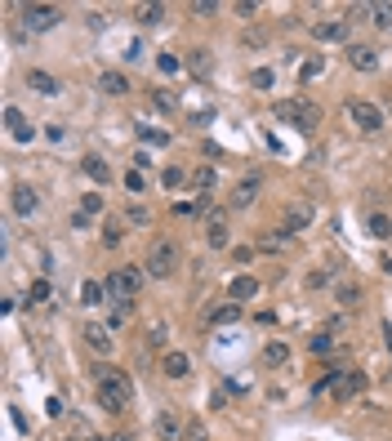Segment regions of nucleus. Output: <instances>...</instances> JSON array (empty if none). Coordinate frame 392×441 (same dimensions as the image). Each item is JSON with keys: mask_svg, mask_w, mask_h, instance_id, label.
Listing matches in <instances>:
<instances>
[{"mask_svg": "<svg viewBox=\"0 0 392 441\" xmlns=\"http://www.w3.org/2000/svg\"><path fill=\"white\" fill-rule=\"evenodd\" d=\"M98 406H103L107 414H120V410H130V401H134V384H130V374L120 370V365H98Z\"/></svg>", "mask_w": 392, "mask_h": 441, "instance_id": "obj_1", "label": "nucleus"}, {"mask_svg": "<svg viewBox=\"0 0 392 441\" xmlns=\"http://www.w3.org/2000/svg\"><path fill=\"white\" fill-rule=\"evenodd\" d=\"M272 116L281 120V125H294V130H316V125H321V107H316L312 98H303V94H294V98H276Z\"/></svg>", "mask_w": 392, "mask_h": 441, "instance_id": "obj_2", "label": "nucleus"}, {"mask_svg": "<svg viewBox=\"0 0 392 441\" xmlns=\"http://www.w3.org/2000/svg\"><path fill=\"white\" fill-rule=\"evenodd\" d=\"M143 276L147 272H139V267H112L103 286H107V294H112V303H134L139 290H143Z\"/></svg>", "mask_w": 392, "mask_h": 441, "instance_id": "obj_3", "label": "nucleus"}, {"mask_svg": "<svg viewBox=\"0 0 392 441\" xmlns=\"http://www.w3.org/2000/svg\"><path fill=\"white\" fill-rule=\"evenodd\" d=\"M174 267H178V250H174V241H156V245H152V254H147V263H143V272H147V276H156V281H165V276H174Z\"/></svg>", "mask_w": 392, "mask_h": 441, "instance_id": "obj_4", "label": "nucleus"}, {"mask_svg": "<svg viewBox=\"0 0 392 441\" xmlns=\"http://www.w3.org/2000/svg\"><path fill=\"white\" fill-rule=\"evenodd\" d=\"M348 116H352V125H357L361 134H379V130H384V107H379V103L352 98V103H348Z\"/></svg>", "mask_w": 392, "mask_h": 441, "instance_id": "obj_5", "label": "nucleus"}, {"mask_svg": "<svg viewBox=\"0 0 392 441\" xmlns=\"http://www.w3.org/2000/svg\"><path fill=\"white\" fill-rule=\"evenodd\" d=\"M63 22V9L58 5H22V27L27 31H49Z\"/></svg>", "mask_w": 392, "mask_h": 441, "instance_id": "obj_6", "label": "nucleus"}, {"mask_svg": "<svg viewBox=\"0 0 392 441\" xmlns=\"http://www.w3.org/2000/svg\"><path fill=\"white\" fill-rule=\"evenodd\" d=\"M312 41H321V45L348 41V18H321V22H312Z\"/></svg>", "mask_w": 392, "mask_h": 441, "instance_id": "obj_7", "label": "nucleus"}, {"mask_svg": "<svg viewBox=\"0 0 392 441\" xmlns=\"http://www.w3.org/2000/svg\"><path fill=\"white\" fill-rule=\"evenodd\" d=\"M312 223H316V210H312L308 201H294L290 210H286V223H281V232H290V237H294V232H303V227H312Z\"/></svg>", "mask_w": 392, "mask_h": 441, "instance_id": "obj_8", "label": "nucleus"}, {"mask_svg": "<svg viewBox=\"0 0 392 441\" xmlns=\"http://www.w3.org/2000/svg\"><path fill=\"white\" fill-rule=\"evenodd\" d=\"M152 428H156V437H161V441H183V437H188V424H183L174 410H161Z\"/></svg>", "mask_w": 392, "mask_h": 441, "instance_id": "obj_9", "label": "nucleus"}, {"mask_svg": "<svg viewBox=\"0 0 392 441\" xmlns=\"http://www.w3.org/2000/svg\"><path fill=\"white\" fill-rule=\"evenodd\" d=\"M205 241H210V250H227V210H214L205 218Z\"/></svg>", "mask_w": 392, "mask_h": 441, "instance_id": "obj_10", "label": "nucleus"}, {"mask_svg": "<svg viewBox=\"0 0 392 441\" xmlns=\"http://www.w3.org/2000/svg\"><path fill=\"white\" fill-rule=\"evenodd\" d=\"M80 339H85V348H90V352H98V357L112 352V330H107V326H80Z\"/></svg>", "mask_w": 392, "mask_h": 441, "instance_id": "obj_11", "label": "nucleus"}, {"mask_svg": "<svg viewBox=\"0 0 392 441\" xmlns=\"http://www.w3.org/2000/svg\"><path fill=\"white\" fill-rule=\"evenodd\" d=\"M348 67L352 71H379V49L374 45H348Z\"/></svg>", "mask_w": 392, "mask_h": 441, "instance_id": "obj_12", "label": "nucleus"}, {"mask_svg": "<svg viewBox=\"0 0 392 441\" xmlns=\"http://www.w3.org/2000/svg\"><path fill=\"white\" fill-rule=\"evenodd\" d=\"M361 392H365V374H361V370H339V379H335V397H339V401L361 397Z\"/></svg>", "mask_w": 392, "mask_h": 441, "instance_id": "obj_13", "label": "nucleus"}, {"mask_svg": "<svg viewBox=\"0 0 392 441\" xmlns=\"http://www.w3.org/2000/svg\"><path fill=\"white\" fill-rule=\"evenodd\" d=\"M254 294H259V276H250V272L232 276V286H227V299H232V303H241V308H245Z\"/></svg>", "mask_w": 392, "mask_h": 441, "instance_id": "obj_14", "label": "nucleus"}, {"mask_svg": "<svg viewBox=\"0 0 392 441\" xmlns=\"http://www.w3.org/2000/svg\"><path fill=\"white\" fill-rule=\"evenodd\" d=\"M161 374H165V379H188V374H192V357H188V352H174V348H169L165 357H161Z\"/></svg>", "mask_w": 392, "mask_h": 441, "instance_id": "obj_15", "label": "nucleus"}, {"mask_svg": "<svg viewBox=\"0 0 392 441\" xmlns=\"http://www.w3.org/2000/svg\"><path fill=\"white\" fill-rule=\"evenodd\" d=\"M5 125H9V134H14V139H18V143H31V139H36V130L27 125V116H22V112H18V107H14V103H9V107H5Z\"/></svg>", "mask_w": 392, "mask_h": 441, "instance_id": "obj_16", "label": "nucleus"}, {"mask_svg": "<svg viewBox=\"0 0 392 441\" xmlns=\"http://www.w3.org/2000/svg\"><path fill=\"white\" fill-rule=\"evenodd\" d=\"M241 316H245V308H241V303H218V308H210V312H205V321H210V326H237Z\"/></svg>", "mask_w": 392, "mask_h": 441, "instance_id": "obj_17", "label": "nucleus"}, {"mask_svg": "<svg viewBox=\"0 0 392 441\" xmlns=\"http://www.w3.org/2000/svg\"><path fill=\"white\" fill-rule=\"evenodd\" d=\"M36 210H41V196H36V188H14V214H22V218H31Z\"/></svg>", "mask_w": 392, "mask_h": 441, "instance_id": "obj_18", "label": "nucleus"}, {"mask_svg": "<svg viewBox=\"0 0 392 441\" xmlns=\"http://www.w3.org/2000/svg\"><path fill=\"white\" fill-rule=\"evenodd\" d=\"M80 303H85V308H103V303H112V294H107L103 281H85V286H80Z\"/></svg>", "mask_w": 392, "mask_h": 441, "instance_id": "obj_19", "label": "nucleus"}, {"mask_svg": "<svg viewBox=\"0 0 392 441\" xmlns=\"http://www.w3.org/2000/svg\"><path fill=\"white\" fill-rule=\"evenodd\" d=\"M259 188H263L259 178H241V183H237V192H232V205H237V210L254 205V201H259Z\"/></svg>", "mask_w": 392, "mask_h": 441, "instance_id": "obj_20", "label": "nucleus"}, {"mask_svg": "<svg viewBox=\"0 0 392 441\" xmlns=\"http://www.w3.org/2000/svg\"><path fill=\"white\" fill-rule=\"evenodd\" d=\"M286 361H290V343H286V339H267L263 365H267V370H276V365H286Z\"/></svg>", "mask_w": 392, "mask_h": 441, "instance_id": "obj_21", "label": "nucleus"}, {"mask_svg": "<svg viewBox=\"0 0 392 441\" xmlns=\"http://www.w3.org/2000/svg\"><path fill=\"white\" fill-rule=\"evenodd\" d=\"M98 90L120 98V94H130V76H125V71H103V76H98Z\"/></svg>", "mask_w": 392, "mask_h": 441, "instance_id": "obj_22", "label": "nucleus"}, {"mask_svg": "<svg viewBox=\"0 0 392 441\" xmlns=\"http://www.w3.org/2000/svg\"><path fill=\"white\" fill-rule=\"evenodd\" d=\"M27 85H31L36 94H45V98H54L58 90H63V85H58L54 76H49V71H41V67H31V71H27Z\"/></svg>", "mask_w": 392, "mask_h": 441, "instance_id": "obj_23", "label": "nucleus"}, {"mask_svg": "<svg viewBox=\"0 0 392 441\" xmlns=\"http://www.w3.org/2000/svg\"><path fill=\"white\" fill-rule=\"evenodd\" d=\"M134 18H139L143 27H156V22H165V5H156V0H143V5H134Z\"/></svg>", "mask_w": 392, "mask_h": 441, "instance_id": "obj_24", "label": "nucleus"}, {"mask_svg": "<svg viewBox=\"0 0 392 441\" xmlns=\"http://www.w3.org/2000/svg\"><path fill=\"white\" fill-rule=\"evenodd\" d=\"M80 169H85V174H90L94 183H103V188L112 183V165H107L103 156H85V161H80Z\"/></svg>", "mask_w": 392, "mask_h": 441, "instance_id": "obj_25", "label": "nucleus"}, {"mask_svg": "<svg viewBox=\"0 0 392 441\" xmlns=\"http://www.w3.org/2000/svg\"><path fill=\"white\" fill-rule=\"evenodd\" d=\"M192 188L201 192V201H210V192H214V169H210V165H196V169H192Z\"/></svg>", "mask_w": 392, "mask_h": 441, "instance_id": "obj_26", "label": "nucleus"}, {"mask_svg": "<svg viewBox=\"0 0 392 441\" xmlns=\"http://www.w3.org/2000/svg\"><path fill=\"white\" fill-rule=\"evenodd\" d=\"M365 227H370V237H374V241H388V237H392V218H388V214H379V210L365 218Z\"/></svg>", "mask_w": 392, "mask_h": 441, "instance_id": "obj_27", "label": "nucleus"}, {"mask_svg": "<svg viewBox=\"0 0 392 441\" xmlns=\"http://www.w3.org/2000/svg\"><path fill=\"white\" fill-rule=\"evenodd\" d=\"M308 352H312V357H330V352H335V335H330V330L312 335V339H308Z\"/></svg>", "mask_w": 392, "mask_h": 441, "instance_id": "obj_28", "label": "nucleus"}, {"mask_svg": "<svg viewBox=\"0 0 392 441\" xmlns=\"http://www.w3.org/2000/svg\"><path fill=\"white\" fill-rule=\"evenodd\" d=\"M294 237H290V232H267V237L259 241V250H267V254H276L281 250V245H290Z\"/></svg>", "mask_w": 392, "mask_h": 441, "instance_id": "obj_29", "label": "nucleus"}, {"mask_svg": "<svg viewBox=\"0 0 392 441\" xmlns=\"http://www.w3.org/2000/svg\"><path fill=\"white\" fill-rule=\"evenodd\" d=\"M250 85H254V90H272V85H276V71H272V67L250 71Z\"/></svg>", "mask_w": 392, "mask_h": 441, "instance_id": "obj_30", "label": "nucleus"}, {"mask_svg": "<svg viewBox=\"0 0 392 441\" xmlns=\"http://www.w3.org/2000/svg\"><path fill=\"white\" fill-rule=\"evenodd\" d=\"M335 299L343 303V308H357V303H361V286H339Z\"/></svg>", "mask_w": 392, "mask_h": 441, "instance_id": "obj_31", "label": "nucleus"}, {"mask_svg": "<svg viewBox=\"0 0 392 441\" xmlns=\"http://www.w3.org/2000/svg\"><path fill=\"white\" fill-rule=\"evenodd\" d=\"M80 210L90 214V218H94V214H103V192H85V196H80Z\"/></svg>", "mask_w": 392, "mask_h": 441, "instance_id": "obj_32", "label": "nucleus"}, {"mask_svg": "<svg viewBox=\"0 0 392 441\" xmlns=\"http://www.w3.org/2000/svg\"><path fill=\"white\" fill-rule=\"evenodd\" d=\"M125 188H130L134 196H143V192H147V174H143V169H130V174H125Z\"/></svg>", "mask_w": 392, "mask_h": 441, "instance_id": "obj_33", "label": "nucleus"}, {"mask_svg": "<svg viewBox=\"0 0 392 441\" xmlns=\"http://www.w3.org/2000/svg\"><path fill=\"white\" fill-rule=\"evenodd\" d=\"M321 67H326V63H321V54H316V58H308V63H303V67H299V80H303V85H308L312 76H321Z\"/></svg>", "mask_w": 392, "mask_h": 441, "instance_id": "obj_34", "label": "nucleus"}, {"mask_svg": "<svg viewBox=\"0 0 392 441\" xmlns=\"http://www.w3.org/2000/svg\"><path fill=\"white\" fill-rule=\"evenodd\" d=\"M161 183H165V188H169V192H174V188H183V183H188V174H183V169H178V165H169V169H165V174H161Z\"/></svg>", "mask_w": 392, "mask_h": 441, "instance_id": "obj_35", "label": "nucleus"}, {"mask_svg": "<svg viewBox=\"0 0 392 441\" xmlns=\"http://www.w3.org/2000/svg\"><path fill=\"white\" fill-rule=\"evenodd\" d=\"M188 63H192L196 76H205V71H210V54H205V49H192V58H188Z\"/></svg>", "mask_w": 392, "mask_h": 441, "instance_id": "obj_36", "label": "nucleus"}, {"mask_svg": "<svg viewBox=\"0 0 392 441\" xmlns=\"http://www.w3.org/2000/svg\"><path fill=\"white\" fill-rule=\"evenodd\" d=\"M125 241V223H107L103 227V245H120Z\"/></svg>", "mask_w": 392, "mask_h": 441, "instance_id": "obj_37", "label": "nucleus"}, {"mask_svg": "<svg viewBox=\"0 0 392 441\" xmlns=\"http://www.w3.org/2000/svg\"><path fill=\"white\" fill-rule=\"evenodd\" d=\"M156 67H161L165 76H174V71L183 67V58H178V54H161V58H156Z\"/></svg>", "mask_w": 392, "mask_h": 441, "instance_id": "obj_38", "label": "nucleus"}, {"mask_svg": "<svg viewBox=\"0 0 392 441\" xmlns=\"http://www.w3.org/2000/svg\"><path fill=\"white\" fill-rule=\"evenodd\" d=\"M139 134H143V139L152 143V147H165V143H169V134H165V130H152V125H143Z\"/></svg>", "mask_w": 392, "mask_h": 441, "instance_id": "obj_39", "label": "nucleus"}, {"mask_svg": "<svg viewBox=\"0 0 392 441\" xmlns=\"http://www.w3.org/2000/svg\"><path fill=\"white\" fill-rule=\"evenodd\" d=\"M49 299V281H31V290H27V303H45Z\"/></svg>", "mask_w": 392, "mask_h": 441, "instance_id": "obj_40", "label": "nucleus"}, {"mask_svg": "<svg viewBox=\"0 0 392 441\" xmlns=\"http://www.w3.org/2000/svg\"><path fill=\"white\" fill-rule=\"evenodd\" d=\"M370 18H374V27H392V5H374Z\"/></svg>", "mask_w": 392, "mask_h": 441, "instance_id": "obj_41", "label": "nucleus"}, {"mask_svg": "<svg viewBox=\"0 0 392 441\" xmlns=\"http://www.w3.org/2000/svg\"><path fill=\"white\" fill-rule=\"evenodd\" d=\"M147 348H165V326H161V321L147 330Z\"/></svg>", "mask_w": 392, "mask_h": 441, "instance_id": "obj_42", "label": "nucleus"}, {"mask_svg": "<svg viewBox=\"0 0 392 441\" xmlns=\"http://www.w3.org/2000/svg\"><path fill=\"white\" fill-rule=\"evenodd\" d=\"M183 441H210V433H205L201 419H192V424H188V437H183Z\"/></svg>", "mask_w": 392, "mask_h": 441, "instance_id": "obj_43", "label": "nucleus"}, {"mask_svg": "<svg viewBox=\"0 0 392 441\" xmlns=\"http://www.w3.org/2000/svg\"><path fill=\"white\" fill-rule=\"evenodd\" d=\"M125 223H152V214H147L143 205H130V210H125Z\"/></svg>", "mask_w": 392, "mask_h": 441, "instance_id": "obj_44", "label": "nucleus"}, {"mask_svg": "<svg viewBox=\"0 0 392 441\" xmlns=\"http://www.w3.org/2000/svg\"><path fill=\"white\" fill-rule=\"evenodd\" d=\"M143 54H147V49H143V41H130V45H125V63H139Z\"/></svg>", "mask_w": 392, "mask_h": 441, "instance_id": "obj_45", "label": "nucleus"}, {"mask_svg": "<svg viewBox=\"0 0 392 441\" xmlns=\"http://www.w3.org/2000/svg\"><path fill=\"white\" fill-rule=\"evenodd\" d=\"M308 286H312V290H321V286H330V272H326V267H316V272H308Z\"/></svg>", "mask_w": 392, "mask_h": 441, "instance_id": "obj_46", "label": "nucleus"}, {"mask_svg": "<svg viewBox=\"0 0 392 441\" xmlns=\"http://www.w3.org/2000/svg\"><path fill=\"white\" fill-rule=\"evenodd\" d=\"M214 9H218V5H214V0H192V14H201V18H210V14H214Z\"/></svg>", "mask_w": 392, "mask_h": 441, "instance_id": "obj_47", "label": "nucleus"}, {"mask_svg": "<svg viewBox=\"0 0 392 441\" xmlns=\"http://www.w3.org/2000/svg\"><path fill=\"white\" fill-rule=\"evenodd\" d=\"M130 312H134L130 303H116V308H112V321H116V326H120V321H130Z\"/></svg>", "mask_w": 392, "mask_h": 441, "instance_id": "obj_48", "label": "nucleus"}, {"mask_svg": "<svg viewBox=\"0 0 392 441\" xmlns=\"http://www.w3.org/2000/svg\"><path fill=\"white\" fill-rule=\"evenodd\" d=\"M232 259H237V263H250L254 250H250V245H237V250H232Z\"/></svg>", "mask_w": 392, "mask_h": 441, "instance_id": "obj_49", "label": "nucleus"}, {"mask_svg": "<svg viewBox=\"0 0 392 441\" xmlns=\"http://www.w3.org/2000/svg\"><path fill=\"white\" fill-rule=\"evenodd\" d=\"M156 98V107H161V112H174V98H169V94H152Z\"/></svg>", "mask_w": 392, "mask_h": 441, "instance_id": "obj_50", "label": "nucleus"}, {"mask_svg": "<svg viewBox=\"0 0 392 441\" xmlns=\"http://www.w3.org/2000/svg\"><path fill=\"white\" fill-rule=\"evenodd\" d=\"M71 227H80V232H85V227H90V214L76 210V214H71Z\"/></svg>", "mask_w": 392, "mask_h": 441, "instance_id": "obj_51", "label": "nucleus"}, {"mask_svg": "<svg viewBox=\"0 0 392 441\" xmlns=\"http://www.w3.org/2000/svg\"><path fill=\"white\" fill-rule=\"evenodd\" d=\"M112 441H134V437H130V433H116V437H112Z\"/></svg>", "mask_w": 392, "mask_h": 441, "instance_id": "obj_52", "label": "nucleus"}, {"mask_svg": "<svg viewBox=\"0 0 392 441\" xmlns=\"http://www.w3.org/2000/svg\"><path fill=\"white\" fill-rule=\"evenodd\" d=\"M384 272H388V276H392V259H384Z\"/></svg>", "mask_w": 392, "mask_h": 441, "instance_id": "obj_53", "label": "nucleus"}, {"mask_svg": "<svg viewBox=\"0 0 392 441\" xmlns=\"http://www.w3.org/2000/svg\"><path fill=\"white\" fill-rule=\"evenodd\" d=\"M67 441H71V437H67Z\"/></svg>", "mask_w": 392, "mask_h": 441, "instance_id": "obj_54", "label": "nucleus"}]
</instances>
